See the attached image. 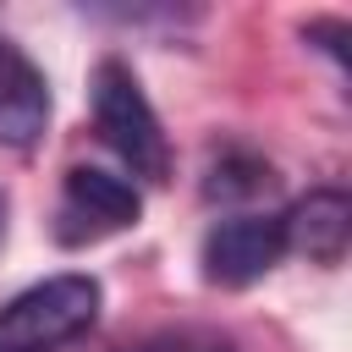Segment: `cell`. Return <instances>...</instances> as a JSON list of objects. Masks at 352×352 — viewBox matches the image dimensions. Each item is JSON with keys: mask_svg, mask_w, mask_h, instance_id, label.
<instances>
[{"mask_svg": "<svg viewBox=\"0 0 352 352\" xmlns=\"http://www.w3.org/2000/svg\"><path fill=\"white\" fill-rule=\"evenodd\" d=\"M99 302H104V286L82 270L33 280L0 308V352H55L82 330H94Z\"/></svg>", "mask_w": 352, "mask_h": 352, "instance_id": "6da1fadb", "label": "cell"}, {"mask_svg": "<svg viewBox=\"0 0 352 352\" xmlns=\"http://www.w3.org/2000/svg\"><path fill=\"white\" fill-rule=\"evenodd\" d=\"M94 121H99V138L116 148V160L138 182H165L170 176L165 126H160L143 82L132 77L126 60H99V72H94Z\"/></svg>", "mask_w": 352, "mask_h": 352, "instance_id": "7a4b0ae2", "label": "cell"}, {"mask_svg": "<svg viewBox=\"0 0 352 352\" xmlns=\"http://www.w3.org/2000/svg\"><path fill=\"white\" fill-rule=\"evenodd\" d=\"M143 214V192L99 165H72L66 187H60V209H55V236L66 248H88L99 236H116L126 226H138Z\"/></svg>", "mask_w": 352, "mask_h": 352, "instance_id": "3957f363", "label": "cell"}, {"mask_svg": "<svg viewBox=\"0 0 352 352\" xmlns=\"http://www.w3.org/2000/svg\"><path fill=\"white\" fill-rule=\"evenodd\" d=\"M286 220L280 214H231L220 226H209L198 264L209 286H253L264 280L280 258H286Z\"/></svg>", "mask_w": 352, "mask_h": 352, "instance_id": "277c9868", "label": "cell"}, {"mask_svg": "<svg viewBox=\"0 0 352 352\" xmlns=\"http://www.w3.org/2000/svg\"><path fill=\"white\" fill-rule=\"evenodd\" d=\"M50 126V82L0 33V148H33Z\"/></svg>", "mask_w": 352, "mask_h": 352, "instance_id": "5b68a950", "label": "cell"}, {"mask_svg": "<svg viewBox=\"0 0 352 352\" xmlns=\"http://www.w3.org/2000/svg\"><path fill=\"white\" fill-rule=\"evenodd\" d=\"M280 220H286V248L292 253H308L314 264H336L346 253V236H352V204H346V192L319 187L302 204H292Z\"/></svg>", "mask_w": 352, "mask_h": 352, "instance_id": "8992f818", "label": "cell"}, {"mask_svg": "<svg viewBox=\"0 0 352 352\" xmlns=\"http://www.w3.org/2000/svg\"><path fill=\"white\" fill-rule=\"evenodd\" d=\"M264 182H270V165H258V160H248V154H226V160L209 170L204 192H209V198H242V192H258Z\"/></svg>", "mask_w": 352, "mask_h": 352, "instance_id": "52a82bcc", "label": "cell"}, {"mask_svg": "<svg viewBox=\"0 0 352 352\" xmlns=\"http://www.w3.org/2000/svg\"><path fill=\"white\" fill-rule=\"evenodd\" d=\"M138 352H236V346H231V341H220V336L176 330V336H154V341H143Z\"/></svg>", "mask_w": 352, "mask_h": 352, "instance_id": "ba28073f", "label": "cell"}, {"mask_svg": "<svg viewBox=\"0 0 352 352\" xmlns=\"http://www.w3.org/2000/svg\"><path fill=\"white\" fill-rule=\"evenodd\" d=\"M0 236H6V192H0Z\"/></svg>", "mask_w": 352, "mask_h": 352, "instance_id": "9c48e42d", "label": "cell"}]
</instances>
